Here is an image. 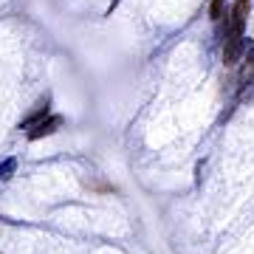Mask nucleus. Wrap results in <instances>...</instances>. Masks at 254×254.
<instances>
[{"instance_id":"f257e3e1","label":"nucleus","mask_w":254,"mask_h":254,"mask_svg":"<svg viewBox=\"0 0 254 254\" xmlns=\"http://www.w3.org/2000/svg\"><path fill=\"white\" fill-rule=\"evenodd\" d=\"M249 9H252V0H235V6H232L226 43H223V63L226 65H237L246 51L243 31H246V23H249Z\"/></svg>"},{"instance_id":"f03ea898","label":"nucleus","mask_w":254,"mask_h":254,"mask_svg":"<svg viewBox=\"0 0 254 254\" xmlns=\"http://www.w3.org/2000/svg\"><path fill=\"white\" fill-rule=\"evenodd\" d=\"M57 127H63V119H60V116H48V119H43L40 125H34L31 130H28V138L37 141V138H43V136H51Z\"/></svg>"},{"instance_id":"7ed1b4c3","label":"nucleus","mask_w":254,"mask_h":254,"mask_svg":"<svg viewBox=\"0 0 254 254\" xmlns=\"http://www.w3.org/2000/svg\"><path fill=\"white\" fill-rule=\"evenodd\" d=\"M240 82H254V40L246 43V51H243V71H240Z\"/></svg>"},{"instance_id":"20e7f679","label":"nucleus","mask_w":254,"mask_h":254,"mask_svg":"<svg viewBox=\"0 0 254 254\" xmlns=\"http://www.w3.org/2000/svg\"><path fill=\"white\" fill-rule=\"evenodd\" d=\"M43 116H48V99L40 102V105H37V110L28 119H23V125H20V127H23V130H31L34 125H40V119H43Z\"/></svg>"},{"instance_id":"39448f33","label":"nucleus","mask_w":254,"mask_h":254,"mask_svg":"<svg viewBox=\"0 0 254 254\" xmlns=\"http://www.w3.org/2000/svg\"><path fill=\"white\" fill-rule=\"evenodd\" d=\"M223 11H226V0H212V3H209V17L212 20H220Z\"/></svg>"},{"instance_id":"423d86ee","label":"nucleus","mask_w":254,"mask_h":254,"mask_svg":"<svg viewBox=\"0 0 254 254\" xmlns=\"http://www.w3.org/2000/svg\"><path fill=\"white\" fill-rule=\"evenodd\" d=\"M14 170H17V161H14V158H6V161L0 164V181L11 178V175H14Z\"/></svg>"}]
</instances>
